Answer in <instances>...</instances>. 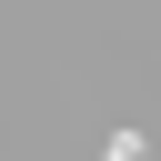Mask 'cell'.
<instances>
[{
	"label": "cell",
	"instance_id": "obj_1",
	"mask_svg": "<svg viewBox=\"0 0 161 161\" xmlns=\"http://www.w3.org/2000/svg\"><path fill=\"white\" fill-rule=\"evenodd\" d=\"M101 161H151V141H141V131H111V141H101Z\"/></svg>",
	"mask_w": 161,
	"mask_h": 161
}]
</instances>
